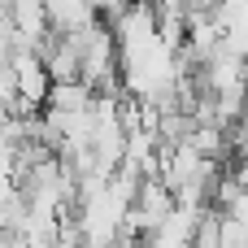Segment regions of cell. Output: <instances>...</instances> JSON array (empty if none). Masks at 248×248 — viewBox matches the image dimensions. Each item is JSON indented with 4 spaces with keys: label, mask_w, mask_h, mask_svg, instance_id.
I'll list each match as a JSON object with an SVG mask.
<instances>
[{
    "label": "cell",
    "mask_w": 248,
    "mask_h": 248,
    "mask_svg": "<svg viewBox=\"0 0 248 248\" xmlns=\"http://www.w3.org/2000/svg\"><path fill=\"white\" fill-rule=\"evenodd\" d=\"M44 17H48L52 35H78L100 22L92 0H44Z\"/></svg>",
    "instance_id": "obj_1"
},
{
    "label": "cell",
    "mask_w": 248,
    "mask_h": 248,
    "mask_svg": "<svg viewBox=\"0 0 248 248\" xmlns=\"http://www.w3.org/2000/svg\"><path fill=\"white\" fill-rule=\"evenodd\" d=\"M218 244L248 248V218H218Z\"/></svg>",
    "instance_id": "obj_2"
}]
</instances>
